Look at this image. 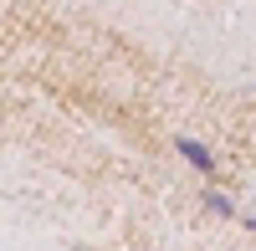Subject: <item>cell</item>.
I'll return each mask as SVG.
<instances>
[{
	"instance_id": "cell-1",
	"label": "cell",
	"mask_w": 256,
	"mask_h": 251,
	"mask_svg": "<svg viewBox=\"0 0 256 251\" xmlns=\"http://www.w3.org/2000/svg\"><path fill=\"white\" fill-rule=\"evenodd\" d=\"M174 149H180V154H184L190 164H195V170H205V174L216 170V154H210V149H205L200 138H184V134H180V138H174Z\"/></svg>"
}]
</instances>
